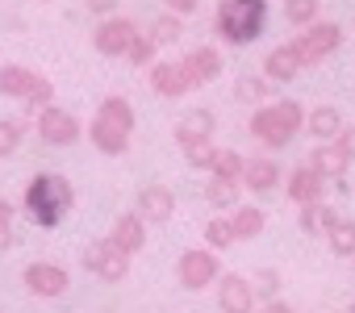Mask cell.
Wrapping results in <instances>:
<instances>
[{
  "label": "cell",
  "mask_w": 355,
  "mask_h": 313,
  "mask_svg": "<svg viewBox=\"0 0 355 313\" xmlns=\"http://www.w3.org/2000/svg\"><path fill=\"white\" fill-rule=\"evenodd\" d=\"M71 205H76V188H71V180L59 176V172H42V176H34V180L26 184V213H30L38 226H46V230H55V226L71 213Z\"/></svg>",
  "instance_id": "1"
},
{
  "label": "cell",
  "mask_w": 355,
  "mask_h": 313,
  "mask_svg": "<svg viewBox=\"0 0 355 313\" xmlns=\"http://www.w3.org/2000/svg\"><path fill=\"white\" fill-rule=\"evenodd\" d=\"M297 129H305V109L301 100L284 96V100H272V105H259L251 113V134L268 146V150H280L297 138Z\"/></svg>",
  "instance_id": "2"
},
{
  "label": "cell",
  "mask_w": 355,
  "mask_h": 313,
  "mask_svg": "<svg viewBox=\"0 0 355 313\" xmlns=\"http://www.w3.org/2000/svg\"><path fill=\"white\" fill-rule=\"evenodd\" d=\"M268 26V0H218L214 13V30L218 38H226L230 46H247L263 34Z\"/></svg>",
  "instance_id": "3"
},
{
  "label": "cell",
  "mask_w": 355,
  "mask_h": 313,
  "mask_svg": "<svg viewBox=\"0 0 355 313\" xmlns=\"http://www.w3.org/2000/svg\"><path fill=\"white\" fill-rule=\"evenodd\" d=\"M0 96H9V100H30L34 109H46V105H55V84H51L46 75L30 71V67L9 63V67H0Z\"/></svg>",
  "instance_id": "4"
},
{
  "label": "cell",
  "mask_w": 355,
  "mask_h": 313,
  "mask_svg": "<svg viewBox=\"0 0 355 313\" xmlns=\"http://www.w3.org/2000/svg\"><path fill=\"white\" fill-rule=\"evenodd\" d=\"M338 42H343V30H338L334 21H313V26H305L288 46H293L297 63H301V67H309V63H322L326 55H334V51H338Z\"/></svg>",
  "instance_id": "5"
},
{
  "label": "cell",
  "mask_w": 355,
  "mask_h": 313,
  "mask_svg": "<svg viewBox=\"0 0 355 313\" xmlns=\"http://www.w3.org/2000/svg\"><path fill=\"white\" fill-rule=\"evenodd\" d=\"M80 259H84V267H88L92 276H101L105 284H117V280H125V276H130V255H125V251H117L109 238L88 242V247L80 251Z\"/></svg>",
  "instance_id": "6"
},
{
  "label": "cell",
  "mask_w": 355,
  "mask_h": 313,
  "mask_svg": "<svg viewBox=\"0 0 355 313\" xmlns=\"http://www.w3.org/2000/svg\"><path fill=\"white\" fill-rule=\"evenodd\" d=\"M222 276V263H218V251H184L180 259H175V280H180L189 292H201V288H209L214 280Z\"/></svg>",
  "instance_id": "7"
},
{
  "label": "cell",
  "mask_w": 355,
  "mask_h": 313,
  "mask_svg": "<svg viewBox=\"0 0 355 313\" xmlns=\"http://www.w3.org/2000/svg\"><path fill=\"white\" fill-rule=\"evenodd\" d=\"M21 284H26V292L55 301V296H63V292L71 288V276H67V267H59V263H51V259H38V263H26Z\"/></svg>",
  "instance_id": "8"
},
{
  "label": "cell",
  "mask_w": 355,
  "mask_h": 313,
  "mask_svg": "<svg viewBox=\"0 0 355 313\" xmlns=\"http://www.w3.org/2000/svg\"><path fill=\"white\" fill-rule=\"evenodd\" d=\"M38 134L51 146H71V142H80V117L59 105H46V109H38Z\"/></svg>",
  "instance_id": "9"
},
{
  "label": "cell",
  "mask_w": 355,
  "mask_h": 313,
  "mask_svg": "<svg viewBox=\"0 0 355 313\" xmlns=\"http://www.w3.org/2000/svg\"><path fill=\"white\" fill-rule=\"evenodd\" d=\"M134 34H138V26H134L130 17H105V21L92 30V46H96L105 59H121L125 46L134 42Z\"/></svg>",
  "instance_id": "10"
},
{
  "label": "cell",
  "mask_w": 355,
  "mask_h": 313,
  "mask_svg": "<svg viewBox=\"0 0 355 313\" xmlns=\"http://www.w3.org/2000/svg\"><path fill=\"white\" fill-rule=\"evenodd\" d=\"M146 226H163V222H171V213H175V193L167 188V184H146L142 193H138V209H134Z\"/></svg>",
  "instance_id": "11"
},
{
  "label": "cell",
  "mask_w": 355,
  "mask_h": 313,
  "mask_svg": "<svg viewBox=\"0 0 355 313\" xmlns=\"http://www.w3.org/2000/svg\"><path fill=\"white\" fill-rule=\"evenodd\" d=\"M218 284V309L222 313H255V292H251V280L226 271L214 280Z\"/></svg>",
  "instance_id": "12"
},
{
  "label": "cell",
  "mask_w": 355,
  "mask_h": 313,
  "mask_svg": "<svg viewBox=\"0 0 355 313\" xmlns=\"http://www.w3.org/2000/svg\"><path fill=\"white\" fill-rule=\"evenodd\" d=\"M180 67H184L189 84L201 88V84H214V80L222 75V55H218L214 46H197V51H189V55L180 59Z\"/></svg>",
  "instance_id": "13"
},
{
  "label": "cell",
  "mask_w": 355,
  "mask_h": 313,
  "mask_svg": "<svg viewBox=\"0 0 355 313\" xmlns=\"http://www.w3.org/2000/svg\"><path fill=\"white\" fill-rule=\"evenodd\" d=\"M109 242L134 259V255L146 247V222H142L138 213H117V222H113V230H109Z\"/></svg>",
  "instance_id": "14"
},
{
  "label": "cell",
  "mask_w": 355,
  "mask_h": 313,
  "mask_svg": "<svg viewBox=\"0 0 355 313\" xmlns=\"http://www.w3.org/2000/svg\"><path fill=\"white\" fill-rule=\"evenodd\" d=\"M214 125H218L214 109H189L180 121H175V142H180V150L193 146V142H209L214 138Z\"/></svg>",
  "instance_id": "15"
},
{
  "label": "cell",
  "mask_w": 355,
  "mask_h": 313,
  "mask_svg": "<svg viewBox=\"0 0 355 313\" xmlns=\"http://www.w3.org/2000/svg\"><path fill=\"white\" fill-rule=\"evenodd\" d=\"M150 88H155L159 96H167V100H175V96L193 92V84H189L184 67H180V63H171V59H163V63H150Z\"/></svg>",
  "instance_id": "16"
},
{
  "label": "cell",
  "mask_w": 355,
  "mask_h": 313,
  "mask_svg": "<svg viewBox=\"0 0 355 313\" xmlns=\"http://www.w3.org/2000/svg\"><path fill=\"white\" fill-rule=\"evenodd\" d=\"M239 184H247L251 193H272L276 184H280V163L276 159H268V154H259V159H247L243 163V180Z\"/></svg>",
  "instance_id": "17"
},
{
  "label": "cell",
  "mask_w": 355,
  "mask_h": 313,
  "mask_svg": "<svg viewBox=\"0 0 355 313\" xmlns=\"http://www.w3.org/2000/svg\"><path fill=\"white\" fill-rule=\"evenodd\" d=\"M297 71H301V63H297V55H293L288 42H280V46L268 51V59H263V80H272V84H293Z\"/></svg>",
  "instance_id": "18"
},
{
  "label": "cell",
  "mask_w": 355,
  "mask_h": 313,
  "mask_svg": "<svg viewBox=\"0 0 355 313\" xmlns=\"http://www.w3.org/2000/svg\"><path fill=\"white\" fill-rule=\"evenodd\" d=\"M309 172H318L322 180H343V172H347V159H343V150L334 146V142H318L313 150H309V163H305Z\"/></svg>",
  "instance_id": "19"
},
{
  "label": "cell",
  "mask_w": 355,
  "mask_h": 313,
  "mask_svg": "<svg viewBox=\"0 0 355 313\" xmlns=\"http://www.w3.org/2000/svg\"><path fill=\"white\" fill-rule=\"evenodd\" d=\"M88 138H92V146L101 154H125L130 150V134L117 129V125H109V121H101V117L88 121Z\"/></svg>",
  "instance_id": "20"
},
{
  "label": "cell",
  "mask_w": 355,
  "mask_h": 313,
  "mask_svg": "<svg viewBox=\"0 0 355 313\" xmlns=\"http://www.w3.org/2000/svg\"><path fill=\"white\" fill-rule=\"evenodd\" d=\"M305 129L318 138V142H334V134L343 129V113L334 105H318V109H305Z\"/></svg>",
  "instance_id": "21"
},
{
  "label": "cell",
  "mask_w": 355,
  "mask_h": 313,
  "mask_svg": "<svg viewBox=\"0 0 355 313\" xmlns=\"http://www.w3.org/2000/svg\"><path fill=\"white\" fill-rule=\"evenodd\" d=\"M322 176L318 172H309V168H297L293 176H288V201L293 205H318L322 201Z\"/></svg>",
  "instance_id": "22"
},
{
  "label": "cell",
  "mask_w": 355,
  "mask_h": 313,
  "mask_svg": "<svg viewBox=\"0 0 355 313\" xmlns=\"http://www.w3.org/2000/svg\"><path fill=\"white\" fill-rule=\"evenodd\" d=\"M268 226L263 209L259 205H234V217H230V230H234V242H247V238H259Z\"/></svg>",
  "instance_id": "23"
},
{
  "label": "cell",
  "mask_w": 355,
  "mask_h": 313,
  "mask_svg": "<svg viewBox=\"0 0 355 313\" xmlns=\"http://www.w3.org/2000/svg\"><path fill=\"white\" fill-rule=\"evenodd\" d=\"M334 222H338V217H334V209H330L326 201H318V205H301V217H297L301 234H309V238L326 234V230H330Z\"/></svg>",
  "instance_id": "24"
},
{
  "label": "cell",
  "mask_w": 355,
  "mask_h": 313,
  "mask_svg": "<svg viewBox=\"0 0 355 313\" xmlns=\"http://www.w3.org/2000/svg\"><path fill=\"white\" fill-rule=\"evenodd\" d=\"M243 154L239 150H230V146H218L214 150V163H209V176H218V180H243Z\"/></svg>",
  "instance_id": "25"
},
{
  "label": "cell",
  "mask_w": 355,
  "mask_h": 313,
  "mask_svg": "<svg viewBox=\"0 0 355 313\" xmlns=\"http://www.w3.org/2000/svg\"><path fill=\"white\" fill-rule=\"evenodd\" d=\"M180 34H184V26H180V17H175V13L155 17V21H150V30H146V38H150L155 46H171V42H180Z\"/></svg>",
  "instance_id": "26"
},
{
  "label": "cell",
  "mask_w": 355,
  "mask_h": 313,
  "mask_svg": "<svg viewBox=\"0 0 355 313\" xmlns=\"http://www.w3.org/2000/svg\"><path fill=\"white\" fill-rule=\"evenodd\" d=\"M326 242H330L334 255H355V217H338L326 230Z\"/></svg>",
  "instance_id": "27"
},
{
  "label": "cell",
  "mask_w": 355,
  "mask_h": 313,
  "mask_svg": "<svg viewBox=\"0 0 355 313\" xmlns=\"http://www.w3.org/2000/svg\"><path fill=\"white\" fill-rule=\"evenodd\" d=\"M205 201H209L214 209H234V201H239V180H218V176H209Z\"/></svg>",
  "instance_id": "28"
},
{
  "label": "cell",
  "mask_w": 355,
  "mask_h": 313,
  "mask_svg": "<svg viewBox=\"0 0 355 313\" xmlns=\"http://www.w3.org/2000/svg\"><path fill=\"white\" fill-rule=\"evenodd\" d=\"M205 247H209V251H226V247H234L230 217H209V222H205Z\"/></svg>",
  "instance_id": "29"
},
{
  "label": "cell",
  "mask_w": 355,
  "mask_h": 313,
  "mask_svg": "<svg viewBox=\"0 0 355 313\" xmlns=\"http://www.w3.org/2000/svg\"><path fill=\"white\" fill-rule=\"evenodd\" d=\"M284 17H288V26H297V30L313 26V21H318V0H284Z\"/></svg>",
  "instance_id": "30"
},
{
  "label": "cell",
  "mask_w": 355,
  "mask_h": 313,
  "mask_svg": "<svg viewBox=\"0 0 355 313\" xmlns=\"http://www.w3.org/2000/svg\"><path fill=\"white\" fill-rule=\"evenodd\" d=\"M21 138H26V125H21V121H13V117H0V159H9V154H17Z\"/></svg>",
  "instance_id": "31"
},
{
  "label": "cell",
  "mask_w": 355,
  "mask_h": 313,
  "mask_svg": "<svg viewBox=\"0 0 355 313\" xmlns=\"http://www.w3.org/2000/svg\"><path fill=\"white\" fill-rule=\"evenodd\" d=\"M263 96H268V80H263V75H239V80H234V100L259 105Z\"/></svg>",
  "instance_id": "32"
},
{
  "label": "cell",
  "mask_w": 355,
  "mask_h": 313,
  "mask_svg": "<svg viewBox=\"0 0 355 313\" xmlns=\"http://www.w3.org/2000/svg\"><path fill=\"white\" fill-rule=\"evenodd\" d=\"M155 51H159V46H155V42H150V38L138 30V34H134V42L125 46V55H121V59H125V63H134V67H150Z\"/></svg>",
  "instance_id": "33"
},
{
  "label": "cell",
  "mask_w": 355,
  "mask_h": 313,
  "mask_svg": "<svg viewBox=\"0 0 355 313\" xmlns=\"http://www.w3.org/2000/svg\"><path fill=\"white\" fill-rule=\"evenodd\" d=\"M214 138L209 142H193V146H184V163L189 168H197V172H209V163H214Z\"/></svg>",
  "instance_id": "34"
},
{
  "label": "cell",
  "mask_w": 355,
  "mask_h": 313,
  "mask_svg": "<svg viewBox=\"0 0 355 313\" xmlns=\"http://www.w3.org/2000/svg\"><path fill=\"white\" fill-rule=\"evenodd\" d=\"M251 292H255V296H263V301H276V296H280V271H272V267H263V271L255 276V284H251Z\"/></svg>",
  "instance_id": "35"
},
{
  "label": "cell",
  "mask_w": 355,
  "mask_h": 313,
  "mask_svg": "<svg viewBox=\"0 0 355 313\" xmlns=\"http://www.w3.org/2000/svg\"><path fill=\"white\" fill-rule=\"evenodd\" d=\"M334 146L343 150V159H347V163H355V125H343V129L334 134Z\"/></svg>",
  "instance_id": "36"
},
{
  "label": "cell",
  "mask_w": 355,
  "mask_h": 313,
  "mask_svg": "<svg viewBox=\"0 0 355 313\" xmlns=\"http://www.w3.org/2000/svg\"><path fill=\"white\" fill-rule=\"evenodd\" d=\"M163 5H167V13H175V17H189L201 0H163Z\"/></svg>",
  "instance_id": "37"
},
{
  "label": "cell",
  "mask_w": 355,
  "mask_h": 313,
  "mask_svg": "<svg viewBox=\"0 0 355 313\" xmlns=\"http://www.w3.org/2000/svg\"><path fill=\"white\" fill-rule=\"evenodd\" d=\"M17 222V209H13V201H5V197H0V230H9Z\"/></svg>",
  "instance_id": "38"
},
{
  "label": "cell",
  "mask_w": 355,
  "mask_h": 313,
  "mask_svg": "<svg viewBox=\"0 0 355 313\" xmlns=\"http://www.w3.org/2000/svg\"><path fill=\"white\" fill-rule=\"evenodd\" d=\"M84 5H88L92 13H101V17H109V13L117 9V0H84Z\"/></svg>",
  "instance_id": "39"
},
{
  "label": "cell",
  "mask_w": 355,
  "mask_h": 313,
  "mask_svg": "<svg viewBox=\"0 0 355 313\" xmlns=\"http://www.w3.org/2000/svg\"><path fill=\"white\" fill-rule=\"evenodd\" d=\"M13 238H17V226H9V230H0V251H9V247H13Z\"/></svg>",
  "instance_id": "40"
},
{
  "label": "cell",
  "mask_w": 355,
  "mask_h": 313,
  "mask_svg": "<svg viewBox=\"0 0 355 313\" xmlns=\"http://www.w3.org/2000/svg\"><path fill=\"white\" fill-rule=\"evenodd\" d=\"M263 313H293V309H288L284 301H268V305H263Z\"/></svg>",
  "instance_id": "41"
},
{
  "label": "cell",
  "mask_w": 355,
  "mask_h": 313,
  "mask_svg": "<svg viewBox=\"0 0 355 313\" xmlns=\"http://www.w3.org/2000/svg\"><path fill=\"white\" fill-rule=\"evenodd\" d=\"M347 313H355V301H351V305H347Z\"/></svg>",
  "instance_id": "42"
},
{
  "label": "cell",
  "mask_w": 355,
  "mask_h": 313,
  "mask_svg": "<svg viewBox=\"0 0 355 313\" xmlns=\"http://www.w3.org/2000/svg\"><path fill=\"white\" fill-rule=\"evenodd\" d=\"M351 259H355V255H351Z\"/></svg>",
  "instance_id": "43"
}]
</instances>
